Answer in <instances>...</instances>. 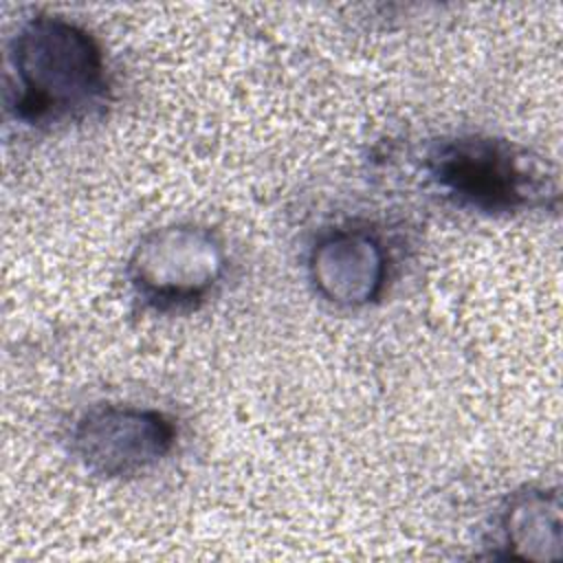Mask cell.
Masks as SVG:
<instances>
[{
	"label": "cell",
	"instance_id": "6da1fadb",
	"mask_svg": "<svg viewBox=\"0 0 563 563\" xmlns=\"http://www.w3.org/2000/svg\"><path fill=\"white\" fill-rule=\"evenodd\" d=\"M99 40L59 13L22 20L7 44V110L15 121L53 130L97 117L110 101Z\"/></svg>",
	"mask_w": 563,
	"mask_h": 563
},
{
	"label": "cell",
	"instance_id": "8992f818",
	"mask_svg": "<svg viewBox=\"0 0 563 563\" xmlns=\"http://www.w3.org/2000/svg\"><path fill=\"white\" fill-rule=\"evenodd\" d=\"M504 554L519 561H559L563 554L561 493L523 486L510 493L497 517Z\"/></svg>",
	"mask_w": 563,
	"mask_h": 563
},
{
	"label": "cell",
	"instance_id": "3957f363",
	"mask_svg": "<svg viewBox=\"0 0 563 563\" xmlns=\"http://www.w3.org/2000/svg\"><path fill=\"white\" fill-rule=\"evenodd\" d=\"M224 240L205 224L176 222L145 233L132 249L125 277L150 310L172 314L205 303L224 282Z\"/></svg>",
	"mask_w": 563,
	"mask_h": 563
},
{
	"label": "cell",
	"instance_id": "277c9868",
	"mask_svg": "<svg viewBox=\"0 0 563 563\" xmlns=\"http://www.w3.org/2000/svg\"><path fill=\"white\" fill-rule=\"evenodd\" d=\"M178 427L156 407L103 402L86 409L70 429L77 464L101 479H132L154 471L176 449Z\"/></svg>",
	"mask_w": 563,
	"mask_h": 563
},
{
	"label": "cell",
	"instance_id": "7a4b0ae2",
	"mask_svg": "<svg viewBox=\"0 0 563 563\" xmlns=\"http://www.w3.org/2000/svg\"><path fill=\"white\" fill-rule=\"evenodd\" d=\"M422 172L442 198L484 216L559 207V172L534 150L504 136L466 132L431 141Z\"/></svg>",
	"mask_w": 563,
	"mask_h": 563
},
{
	"label": "cell",
	"instance_id": "5b68a950",
	"mask_svg": "<svg viewBox=\"0 0 563 563\" xmlns=\"http://www.w3.org/2000/svg\"><path fill=\"white\" fill-rule=\"evenodd\" d=\"M308 279L330 306L356 310L378 301L389 277L383 240L361 227L323 231L308 251Z\"/></svg>",
	"mask_w": 563,
	"mask_h": 563
}]
</instances>
